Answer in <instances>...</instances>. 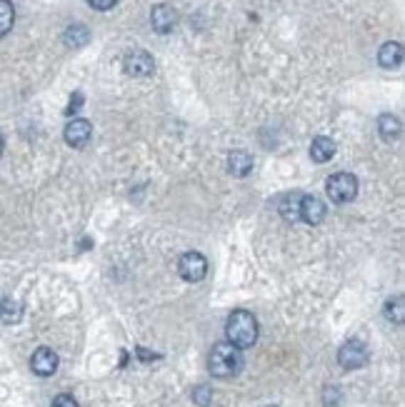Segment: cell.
Listing matches in <instances>:
<instances>
[{"mask_svg":"<svg viewBox=\"0 0 405 407\" xmlns=\"http://www.w3.org/2000/svg\"><path fill=\"white\" fill-rule=\"evenodd\" d=\"M326 205H323V200H318V197L313 195H303V200H300V220L308 222V225H321L323 220H326Z\"/></svg>","mask_w":405,"mask_h":407,"instance_id":"cell-9","label":"cell"},{"mask_svg":"<svg viewBox=\"0 0 405 407\" xmlns=\"http://www.w3.org/2000/svg\"><path fill=\"white\" fill-rule=\"evenodd\" d=\"M30 367L35 375L50 377L55 370H58V355H55L50 348H38L30 357Z\"/></svg>","mask_w":405,"mask_h":407,"instance_id":"cell-8","label":"cell"},{"mask_svg":"<svg viewBox=\"0 0 405 407\" xmlns=\"http://www.w3.org/2000/svg\"><path fill=\"white\" fill-rule=\"evenodd\" d=\"M208 367H211L213 377H221V380L235 377L238 372L243 370V355H240V350L233 348L231 343H218L216 348L211 350Z\"/></svg>","mask_w":405,"mask_h":407,"instance_id":"cell-2","label":"cell"},{"mask_svg":"<svg viewBox=\"0 0 405 407\" xmlns=\"http://www.w3.org/2000/svg\"><path fill=\"white\" fill-rule=\"evenodd\" d=\"M300 200H303V193H285L278 202V212L288 222H298L300 220Z\"/></svg>","mask_w":405,"mask_h":407,"instance_id":"cell-11","label":"cell"},{"mask_svg":"<svg viewBox=\"0 0 405 407\" xmlns=\"http://www.w3.org/2000/svg\"><path fill=\"white\" fill-rule=\"evenodd\" d=\"M385 318L390 320V323L400 325L405 320V302H403V295L393 297V300L385 302Z\"/></svg>","mask_w":405,"mask_h":407,"instance_id":"cell-18","label":"cell"},{"mask_svg":"<svg viewBox=\"0 0 405 407\" xmlns=\"http://www.w3.org/2000/svg\"><path fill=\"white\" fill-rule=\"evenodd\" d=\"M123 68H126V73L133 75V78H145V75H150L155 70V63L145 50H133V53H128L126 60H123Z\"/></svg>","mask_w":405,"mask_h":407,"instance_id":"cell-6","label":"cell"},{"mask_svg":"<svg viewBox=\"0 0 405 407\" xmlns=\"http://www.w3.org/2000/svg\"><path fill=\"white\" fill-rule=\"evenodd\" d=\"M378 132H380V138H383L385 143H393V140L400 138V132H403V125H400V120H398L395 115L385 113V115L378 117Z\"/></svg>","mask_w":405,"mask_h":407,"instance_id":"cell-14","label":"cell"},{"mask_svg":"<svg viewBox=\"0 0 405 407\" xmlns=\"http://www.w3.org/2000/svg\"><path fill=\"white\" fill-rule=\"evenodd\" d=\"M88 3L95 8V11H111V8L116 6L118 0H88Z\"/></svg>","mask_w":405,"mask_h":407,"instance_id":"cell-23","label":"cell"},{"mask_svg":"<svg viewBox=\"0 0 405 407\" xmlns=\"http://www.w3.org/2000/svg\"><path fill=\"white\" fill-rule=\"evenodd\" d=\"M211 400H213V392H211V387H208V385H198L193 390V402H195V405L208 407V405H211Z\"/></svg>","mask_w":405,"mask_h":407,"instance_id":"cell-20","label":"cell"},{"mask_svg":"<svg viewBox=\"0 0 405 407\" xmlns=\"http://www.w3.org/2000/svg\"><path fill=\"white\" fill-rule=\"evenodd\" d=\"M228 170H231L235 178H245L253 170V155L245 153V150H233L228 155Z\"/></svg>","mask_w":405,"mask_h":407,"instance_id":"cell-13","label":"cell"},{"mask_svg":"<svg viewBox=\"0 0 405 407\" xmlns=\"http://www.w3.org/2000/svg\"><path fill=\"white\" fill-rule=\"evenodd\" d=\"M175 23H178V16H175L173 8L165 6V3H160V6H155L153 11H150V25L158 33H170L175 28Z\"/></svg>","mask_w":405,"mask_h":407,"instance_id":"cell-10","label":"cell"},{"mask_svg":"<svg viewBox=\"0 0 405 407\" xmlns=\"http://www.w3.org/2000/svg\"><path fill=\"white\" fill-rule=\"evenodd\" d=\"M326 193L335 205H345V202L355 200V195H358V180L350 173H335L328 178Z\"/></svg>","mask_w":405,"mask_h":407,"instance_id":"cell-3","label":"cell"},{"mask_svg":"<svg viewBox=\"0 0 405 407\" xmlns=\"http://www.w3.org/2000/svg\"><path fill=\"white\" fill-rule=\"evenodd\" d=\"M268 407H273V405H268Z\"/></svg>","mask_w":405,"mask_h":407,"instance_id":"cell-25","label":"cell"},{"mask_svg":"<svg viewBox=\"0 0 405 407\" xmlns=\"http://www.w3.org/2000/svg\"><path fill=\"white\" fill-rule=\"evenodd\" d=\"M63 40H65V45L68 48H83L85 42L90 40V30L85 25H70L68 30H65V35H63Z\"/></svg>","mask_w":405,"mask_h":407,"instance_id":"cell-16","label":"cell"},{"mask_svg":"<svg viewBox=\"0 0 405 407\" xmlns=\"http://www.w3.org/2000/svg\"><path fill=\"white\" fill-rule=\"evenodd\" d=\"M178 273L183 280L188 282H200L203 277H206L208 273V260L203 258L200 253H185L183 258L178 260Z\"/></svg>","mask_w":405,"mask_h":407,"instance_id":"cell-5","label":"cell"},{"mask_svg":"<svg viewBox=\"0 0 405 407\" xmlns=\"http://www.w3.org/2000/svg\"><path fill=\"white\" fill-rule=\"evenodd\" d=\"M50 407H80L78 402H75V397L73 395H58L53 400V405Z\"/></svg>","mask_w":405,"mask_h":407,"instance_id":"cell-22","label":"cell"},{"mask_svg":"<svg viewBox=\"0 0 405 407\" xmlns=\"http://www.w3.org/2000/svg\"><path fill=\"white\" fill-rule=\"evenodd\" d=\"M0 318L6 320V323H16V320L21 318V307L11 300H3L0 302Z\"/></svg>","mask_w":405,"mask_h":407,"instance_id":"cell-19","label":"cell"},{"mask_svg":"<svg viewBox=\"0 0 405 407\" xmlns=\"http://www.w3.org/2000/svg\"><path fill=\"white\" fill-rule=\"evenodd\" d=\"M323 402H326L328 407H331V405H340V387H326Z\"/></svg>","mask_w":405,"mask_h":407,"instance_id":"cell-21","label":"cell"},{"mask_svg":"<svg viewBox=\"0 0 405 407\" xmlns=\"http://www.w3.org/2000/svg\"><path fill=\"white\" fill-rule=\"evenodd\" d=\"M3 148H6V143H3V135H0V155H3Z\"/></svg>","mask_w":405,"mask_h":407,"instance_id":"cell-24","label":"cell"},{"mask_svg":"<svg viewBox=\"0 0 405 407\" xmlns=\"http://www.w3.org/2000/svg\"><path fill=\"white\" fill-rule=\"evenodd\" d=\"M226 335H228V343L238 350H245L253 348L255 340H258V320L255 315L248 310H235L231 312V318L226 323Z\"/></svg>","mask_w":405,"mask_h":407,"instance_id":"cell-1","label":"cell"},{"mask_svg":"<svg viewBox=\"0 0 405 407\" xmlns=\"http://www.w3.org/2000/svg\"><path fill=\"white\" fill-rule=\"evenodd\" d=\"M368 348L360 340H348L340 350H338V362L343 370H360L363 365H368Z\"/></svg>","mask_w":405,"mask_h":407,"instance_id":"cell-4","label":"cell"},{"mask_svg":"<svg viewBox=\"0 0 405 407\" xmlns=\"http://www.w3.org/2000/svg\"><path fill=\"white\" fill-rule=\"evenodd\" d=\"M90 138H93V125H90L88 120H83V117L70 120L68 125H65V143H68L70 148H85V145L90 143Z\"/></svg>","mask_w":405,"mask_h":407,"instance_id":"cell-7","label":"cell"},{"mask_svg":"<svg viewBox=\"0 0 405 407\" xmlns=\"http://www.w3.org/2000/svg\"><path fill=\"white\" fill-rule=\"evenodd\" d=\"M13 23H16V8L11 0H0V38L11 33Z\"/></svg>","mask_w":405,"mask_h":407,"instance_id":"cell-17","label":"cell"},{"mask_svg":"<svg viewBox=\"0 0 405 407\" xmlns=\"http://www.w3.org/2000/svg\"><path fill=\"white\" fill-rule=\"evenodd\" d=\"M378 63L383 65V68L393 70V68H400L403 65V45L400 42H385L383 48H380L378 53Z\"/></svg>","mask_w":405,"mask_h":407,"instance_id":"cell-12","label":"cell"},{"mask_svg":"<svg viewBox=\"0 0 405 407\" xmlns=\"http://www.w3.org/2000/svg\"><path fill=\"white\" fill-rule=\"evenodd\" d=\"M335 143H333L331 138H326V135H321V138H316L311 143V158L316 160V163H328V160L335 155Z\"/></svg>","mask_w":405,"mask_h":407,"instance_id":"cell-15","label":"cell"}]
</instances>
